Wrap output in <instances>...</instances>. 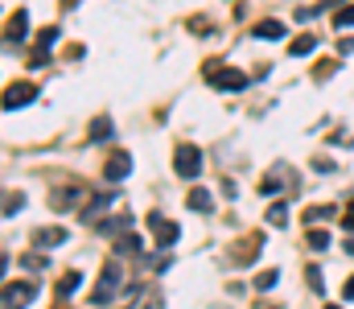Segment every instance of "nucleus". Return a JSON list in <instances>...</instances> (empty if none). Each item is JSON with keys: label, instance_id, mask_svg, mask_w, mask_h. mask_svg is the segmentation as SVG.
Here are the masks:
<instances>
[{"label": "nucleus", "instance_id": "obj_1", "mask_svg": "<svg viewBox=\"0 0 354 309\" xmlns=\"http://www.w3.org/2000/svg\"><path fill=\"white\" fill-rule=\"evenodd\" d=\"M120 285H124V268H120L115 260H107V264H103V272H99V285H95L91 301H95V306H107V301L120 293Z\"/></svg>", "mask_w": 354, "mask_h": 309}, {"label": "nucleus", "instance_id": "obj_2", "mask_svg": "<svg viewBox=\"0 0 354 309\" xmlns=\"http://www.w3.org/2000/svg\"><path fill=\"white\" fill-rule=\"evenodd\" d=\"M206 79L214 83V91H243L248 87V75L235 66H206Z\"/></svg>", "mask_w": 354, "mask_h": 309}, {"label": "nucleus", "instance_id": "obj_3", "mask_svg": "<svg viewBox=\"0 0 354 309\" xmlns=\"http://www.w3.org/2000/svg\"><path fill=\"white\" fill-rule=\"evenodd\" d=\"M174 169H177V178L194 182V178L202 174V153H198L194 144H181V149H177V157H174Z\"/></svg>", "mask_w": 354, "mask_h": 309}, {"label": "nucleus", "instance_id": "obj_4", "mask_svg": "<svg viewBox=\"0 0 354 309\" xmlns=\"http://www.w3.org/2000/svg\"><path fill=\"white\" fill-rule=\"evenodd\" d=\"M37 297V285L33 281H17V285H4V309H25Z\"/></svg>", "mask_w": 354, "mask_h": 309}, {"label": "nucleus", "instance_id": "obj_5", "mask_svg": "<svg viewBox=\"0 0 354 309\" xmlns=\"http://www.w3.org/2000/svg\"><path fill=\"white\" fill-rule=\"evenodd\" d=\"M33 100H37L33 83H12L8 95H4V111H17V107H25V103H33Z\"/></svg>", "mask_w": 354, "mask_h": 309}, {"label": "nucleus", "instance_id": "obj_6", "mask_svg": "<svg viewBox=\"0 0 354 309\" xmlns=\"http://www.w3.org/2000/svg\"><path fill=\"white\" fill-rule=\"evenodd\" d=\"M149 227H153V239H157L161 247H174L177 239H181V227H177V223H169V218H153Z\"/></svg>", "mask_w": 354, "mask_h": 309}, {"label": "nucleus", "instance_id": "obj_7", "mask_svg": "<svg viewBox=\"0 0 354 309\" xmlns=\"http://www.w3.org/2000/svg\"><path fill=\"white\" fill-rule=\"evenodd\" d=\"M103 174H107V182H124V178L132 174V157H128V153H115V157L103 165Z\"/></svg>", "mask_w": 354, "mask_h": 309}, {"label": "nucleus", "instance_id": "obj_8", "mask_svg": "<svg viewBox=\"0 0 354 309\" xmlns=\"http://www.w3.org/2000/svg\"><path fill=\"white\" fill-rule=\"evenodd\" d=\"M128 309H161V293H157V289H149V285H136L132 306H128Z\"/></svg>", "mask_w": 354, "mask_h": 309}, {"label": "nucleus", "instance_id": "obj_9", "mask_svg": "<svg viewBox=\"0 0 354 309\" xmlns=\"http://www.w3.org/2000/svg\"><path fill=\"white\" fill-rule=\"evenodd\" d=\"M33 243H37V247H58V243H66V231H62V227H41V231L33 235Z\"/></svg>", "mask_w": 354, "mask_h": 309}, {"label": "nucleus", "instance_id": "obj_10", "mask_svg": "<svg viewBox=\"0 0 354 309\" xmlns=\"http://www.w3.org/2000/svg\"><path fill=\"white\" fill-rule=\"evenodd\" d=\"M288 182H292V174L276 165V169H272V174L264 178V186H260V190H264V194H280V186H288Z\"/></svg>", "mask_w": 354, "mask_h": 309}, {"label": "nucleus", "instance_id": "obj_11", "mask_svg": "<svg viewBox=\"0 0 354 309\" xmlns=\"http://www.w3.org/2000/svg\"><path fill=\"white\" fill-rule=\"evenodd\" d=\"M111 203H115V190H99V194L87 203V210H83V223H91V218H95L103 206H111Z\"/></svg>", "mask_w": 354, "mask_h": 309}, {"label": "nucleus", "instance_id": "obj_12", "mask_svg": "<svg viewBox=\"0 0 354 309\" xmlns=\"http://www.w3.org/2000/svg\"><path fill=\"white\" fill-rule=\"evenodd\" d=\"M29 33V12H12L8 17V41H25Z\"/></svg>", "mask_w": 354, "mask_h": 309}, {"label": "nucleus", "instance_id": "obj_13", "mask_svg": "<svg viewBox=\"0 0 354 309\" xmlns=\"http://www.w3.org/2000/svg\"><path fill=\"white\" fill-rule=\"evenodd\" d=\"M313 50H317V37H313V33H301V37H292V46H288L292 58H305V54H313Z\"/></svg>", "mask_w": 354, "mask_h": 309}, {"label": "nucleus", "instance_id": "obj_14", "mask_svg": "<svg viewBox=\"0 0 354 309\" xmlns=\"http://www.w3.org/2000/svg\"><path fill=\"white\" fill-rule=\"evenodd\" d=\"M252 33H256V37H264V41H276V37H284V25H280V21H260Z\"/></svg>", "mask_w": 354, "mask_h": 309}, {"label": "nucleus", "instance_id": "obj_15", "mask_svg": "<svg viewBox=\"0 0 354 309\" xmlns=\"http://www.w3.org/2000/svg\"><path fill=\"white\" fill-rule=\"evenodd\" d=\"M334 214H338L334 206H309V210H305V223H309V231H313V223H326V218H334Z\"/></svg>", "mask_w": 354, "mask_h": 309}, {"label": "nucleus", "instance_id": "obj_16", "mask_svg": "<svg viewBox=\"0 0 354 309\" xmlns=\"http://www.w3.org/2000/svg\"><path fill=\"white\" fill-rule=\"evenodd\" d=\"M79 285H83V272H66V277L58 281V297H71Z\"/></svg>", "mask_w": 354, "mask_h": 309}, {"label": "nucleus", "instance_id": "obj_17", "mask_svg": "<svg viewBox=\"0 0 354 309\" xmlns=\"http://www.w3.org/2000/svg\"><path fill=\"white\" fill-rule=\"evenodd\" d=\"M79 198H83V190H58L54 194V210H66V206H75Z\"/></svg>", "mask_w": 354, "mask_h": 309}, {"label": "nucleus", "instance_id": "obj_18", "mask_svg": "<svg viewBox=\"0 0 354 309\" xmlns=\"http://www.w3.org/2000/svg\"><path fill=\"white\" fill-rule=\"evenodd\" d=\"M284 223H288V206L284 203L268 206V227H284Z\"/></svg>", "mask_w": 354, "mask_h": 309}, {"label": "nucleus", "instance_id": "obj_19", "mask_svg": "<svg viewBox=\"0 0 354 309\" xmlns=\"http://www.w3.org/2000/svg\"><path fill=\"white\" fill-rule=\"evenodd\" d=\"M272 285H280V272H276V268H272V272H260V277L252 281V289H260V293H268Z\"/></svg>", "mask_w": 354, "mask_h": 309}, {"label": "nucleus", "instance_id": "obj_20", "mask_svg": "<svg viewBox=\"0 0 354 309\" xmlns=\"http://www.w3.org/2000/svg\"><path fill=\"white\" fill-rule=\"evenodd\" d=\"M210 206H214L210 190H194V194H189V210H210Z\"/></svg>", "mask_w": 354, "mask_h": 309}, {"label": "nucleus", "instance_id": "obj_21", "mask_svg": "<svg viewBox=\"0 0 354 309\" xmlns=\"http://www.w3.org/2000/svg\"><path fill=\"white\" fill-rule=\"evenodd\" d=\"M111 136V120H95V128H91V140H107Z\"/></svg>", "mask_w": 354, "mask_h": 309}, {"label": "nucleus", "instance_id": "obj_22", "mask_svg": "<svg viewBox=\"0 0 354 309\" xmlns=\"http://www.w3.org/2000/svg\"><path fill=\"white\" fill-rule=\"evenodd\" d=\"M309 247H317V252H322V247H330V235H326L322 227H317V231H309Z\"/></svg>", "mask_w": 354, "mask_h": 309}, {"label": "nucleus", "instance_id": "obj_23", "mask_svg": "<svg viewBox=\"0 0 354 309\" xmlns=\"http://www.w3.org/2000/svg\"><path fill=\"white\" fill-rule=\"evenodd\" d=\"M115 252H140V239H136V235H120Z\"/></svg>", "mask_w": 354, "mask_h": 309}, {"label": "nucleus", "instance_id": "obj_24", "mask_svg": "<svg viewBox=\"0 0 354 309\" xmlns=\"http://www.w3.org/2000/svg\"><path fill=\"white\" fill-rule=\"evenodd\" d=\"M334 25H338V29H354V4H351V8H342V12L334 17Z\"/></svg>", "mask_w": 354, "mask_h": 309}, {"label": "nucleus", "instance_id": "obj_25", "mask_svg": "<svg viewBox=\"0 0 354 309\" xmlns=\"http://www.w3.org/2000/svg\"><path fill=\"white\" fill-rule=\"evenodd\" d=\"M21 206H25V194H8V198H4V214H17Z\"/></svg>", "mask_w": 354, "mask_h": 309}, {"label": "nucleus", "instance_id": "obj_26", "mask_svg": "<svg viewBox=\"0 0 354 309\" xmlns=\"http://www.w3.org/2000/svg\"><path fill=\"white\" fill-rule=\"evenodd\" d=\"M25 268H33V272H37V268H46V260H41L37 252H29V256H25Z\"/></svg>", "mask_w": 354, "mask_h": 309}, {"label": "nucleus", "instance_id": "obj_27", "mask_svg": "<svg viewBox=\"0 0 354 309\" xmlns=\"http://www.w3.org/2000/svg\"><path fill=\"white\" fill-rule=\"evenodd\" d=\"M305 277H309V285H313V293H322V272H317V268H309Z\"/></svg>", "mask_w": 354, "mask_h": 309}, {"label": "nucleus", "instance_id": "obj_28", "mask_svg": "<svg viewBox=\"0 0 354 309\" xmlns=\"http://www.w3.org/2000/svg\"><path fill=\"white\" fill-rule=\"evenodd\" d=\"M338 54L346 58V54H354V37H342V46H338Z\"/></svg>", "mask_w": 354, "mask_h": 309}, {"label": "nucleus", "instance_id": "obj_29", "mask_svg": "<svg viewBox=\"0 0 354 309\" xmlns=\"http://www.w3.org/2000/svg\"><path fill=\"white\" fill-rule=\"evenodd\" d=\"M342 297H346V301H354V277L346 281V285H342Z\"/></svg>", "mask_w": 354, "mask_h": 309}, {"label": "nucleus", "instance_id": "obj_30", "mask_svg": "<svg viewBox=\"0 0 354 309\" xmlns=\"http://www.w3.org/2000/svg\"><path fill=\"white\" fill-rule=\"evenodd\" d=\"M346 231H354V203H351V210H346V223H342Z\"/></svg>", "mask_w": 354, "mask_h": 309}, {"label": "nucleus", "instance_id": "obj_31", "mask_svg": "<svg viewBox=\"0 0 354 309\" xmlns=\"http://www.w3.org/2000/svg\"><path fill=\"white\" fill-rule=\"evenodd\" d=\"M346 256H354V239H346Z\"/></svg>", "mask_w": 354, "mask_h": 309}, {"label": "nucleus", "instance_id": "obj_32", "mask_svg": "<svg viewBox=\"0 0 354 309\" xmlns=\"http://www.w3.org/2000/svg\"><path fill=\"white\" fill-rule=\"evenodd\" d=\"M326 309H342V306H326Z\"/></svg>", "mask_w": 354, "mask_h": 309}]
</instances>
